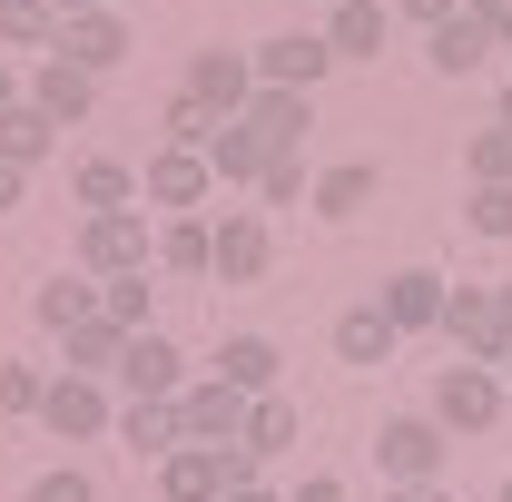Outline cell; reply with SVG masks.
Wrapping results in <instances>:
<instances>
[{"instance_id": "obj_1", "label": "cell", "mask_w": 512, "mask_h": 502, "mask_svg": "<svg viewBox=\"0 0 512 502\" xmlns=\"http://www.w3.org/2000/svg\"><path fill=\"white\" fill-rule=\"evenodd\" d=\"M503 375H493V365H463V355H453L444 375H434V424H444V434H493V424H503Z\"/></svg>"}, {"instance_id": "obj_2", "label": "cell", "mask_w": 512, "mask_h": 502, "mask_svg": "<svg viewBox=\"0 0 512 502\" xmlns=\"http://www.w3.org/2000/svg\"><path fill=\"white\" fill-rule=\"evenodd\" d=\"M444 345L463 355V365H503V355H512V315H503V296H493V286H453Z\"/></svg>"}, {"instance_id": "obj_3", "label": "cell", "mask_w": 512, "mask_h": 502, "mask_svg": "<svg viewBox=\"0 0 512 502\" xmlns=\"http://www.w3.org/2000/svg\"><path fill=\"white\" fill-rule=\"evenodd\" d=\"M444 424H434V414H394V424H384L375 434V463H384V483H394V493H404V483H444Z\"/></svg>"}, {"instance_id": "obj_4", "label": "cell", "mask_w": 512, "mask_h": 502, "mask_svg": "<svg viewBox=\"0 0 512 502\" xmlns=\"http://www.w3.org/2000/svg\"><path fill=\"white\" fill-rule=\"evenodd\" d=\"M138 197H148V207H168V217H207V197H217L207 148H158V158L138 168Z\"/></svg>"}, {"instance_id": "obj_5", "label": "cell", "mask_w": 512, "mask_h": 502, "mask_svg": "<svg viewBox=\"0 0 512 502\" xmlns=\"http://www.w3.org/2000/svg\"><path fill=\"white\" fill-rule=\"evenodd\" d=\"M247 404L256 394H237V384H217L197 365L188 394H178V443H247Z\"/></svg>"}, {"instance_id": "obj_6", "label": "cell", "mask_w": 512, "mask_h": 502, "mask_svg": "<svg viewBox=\"0 0 512 502\" xmlns=\"http://www.w3.org/2000/svg\"><path fill=\"white\" fill-rule=\"evenodd\" d=\"M79 266H89V276H138V266H158V237L138 227V207L79 217Z\"/></svg>"}, {"instance_id": "obj_7", "label": "cell", "mask_w": 512, "mask_h": 502, "mask_svg": "<svg viewBox=\"0 0 512 502\" xmlns=\"http://www.w3.org/2000/svg\"><path fill=\"white\" fill-rule=\"evenodd\" d=\"M40 424L60 443H99L109 424H119V404H109V384L99 375H50V394H40Z\"/></svg>"}, {"instance_id": "obj_8", "label": "cell", "mask_w": 512, "mask_h": 502, "mask_svg": "<svg viewBox=\"0 0 512 502\" xmlns=\"http://www.w3.org/2000/svg\"><path fill=\"white\" fill-rule=\"evenodd\" d=\"M256 89H306L316 99V79L335 69V50H325V30H276V40H256Z\"/></svg>"}, {"instance_id": "obj_9", "label": "cell", "mask_w": 512, "mask_h": 502, "mask_svg": "<svg viewBox=\"0 0 512 502\" xmlns=\"http://www.w3.org/2000/svg\"><path fill=\"white\" fill-rule=\"evenodd\" d=\"M138 50V30H128V10H69L60 20V60H79L89 79H109V69Z\"/></svg>"}, {"instance_id": "obj_10", "label": "cell", "mask_w": 512, "mask_h": 502, "mask_svg": "<svg viewBox=\"0 0 512 502\" xmlns=\"http://www.w3.org/2000/svg\"><path fill=\"white\" fill-rule=\"evenodd\" d=\"M188 99H197V109H217V119H247V99H256V60L207 40V50L188 60Z\"/></svg>"}, {"instance_id": "obj_11", "label": "cell", "mask_w": 512, "mask_h": 502, "mask_svg": "<svg viewBox=\"0 0 512 502\" xmlns=\"http://www.w3.org/2000/svg\"><path fill=\"white\" fill-rule=\"evenodd\" d=\"M266 266H276V227L256 207H227L217 217V286H256Z\"/></svg>"}, {"instance_id": "obj_12", "label": "cell", "mask_w": 512, "mask_h": 502, "mask_svg": "<svg viewBox=\"0 0 512 502\" xmlns=\"http://www.w3.org/2000/svg\"><path fill=\"white\" fill-rule=\"evenodd\" d=\"M384 315H394V335H444V306H453V286L434 276V266H404V276H384Z\"/></svg>"}, {"instance_id": "obj_13", "label": "cell", "mask_w": 512, "mask_h": 502, "mask_svg": "<svg viewBox=\"0 0 512 502\" xmlns=\"http://www.w3.org/2000/svg\"><path fill=\"white\" fill-rule=\"evenodd\" d=\"M119 384H128V394H148V404H178V394H188V355H178V345L148 325V335H128Z\"/></svg>"}, {"instance_id": "obj_14", "label": "cell", "mask_w": 512, "mask_h": 502, "mask_svg": "<svg viewBox=\"0 0 512 502\" xmlns=\"http://www.w3.org/2000/svg\"><path fill=\"white\" fill-rule=\"evenodd\" d=\"M30 109H50L60 128H79L89 109H99V79H89L79 60H60V50H40V60H30Z\"/></svg>"}, {"instance_id": "obj_15", "label": "cell", "mask_w": 512, "mask_h": 502, "mask_svg": "<svg viewBox=\"0 0 512 502\" xmlns=\"http://www.w3.org/2000/svg\"><path fill=\"white\" fill-rule=\"evenodd\" d=\"M69 207H79V217L138 207V168H128V158H69Z\"/></svg>"}, {"instance_id": "obj_16", "label": "cell", "mask_w": 512, "mask_h": 502, "mask_svg": "<svg viewBox=\"0 0 512 502\" xmlns=\"http://www.w3.org/2000/svg\"><path fill=\"white\" fill-rule=\"evenodd\" d=\"M306 207H316L325 227H355V217L375 207V158H335V168H316V188H306Z\"/></svg>"}, {"instance_id": "obj_17", "label": "cell", "mask_w": 512, "mask_h": 502, "mask_svg": "<svg viewBox=\"0 0 512 502\" xmlns=\"http://www.w3.org/2000/svg\"><path fill=\"white\" fill-rule=\"evenodd\" d=\"M207 375L237 384V394H286V355H276L266 335H227V345L207 355Z\"/></svg>"}, {"instance_id": "obj_18", "label": "cell", "mask_w": 512, "mask_h": 502, "mask_svg": "<svg viewBox=\"0 0 512 502\" xmlns=\"http://www.w3.org/2000/svg\"><path fill=\"white\" fill-rule=\"evenodd\" d=\"M394 345H404V335H394V315H384V306H345V315H335V365L375 375V365H394Z\"/></svg>"}, {"instance_id": "obj_19", "label": "cell", "mask_w": 512, "mask_h": 502, "mask_svg": "<svg viewBox=\"0 0 512 502\" xmlns=\"http://www.w3.org/2000/svg\"><path fill=\"white\" fill-rule=\"evenodd\" d=\"M384 30H394V0H335V10H325V50H335V60H375Z\"/></svg>"}, {"instance_id": "obj_20", "label": "cell", "mask_w": 512, "mask_h": 502, "mask_svg": "<svg viewBox=\"0 0 512 502\" xmlns=\"http://www.w3.org/2000/svg\"><path fill=\"white\" fill-rule=\"evenodd\" d=\"M424 60H434V79H473V69L493 60V30L473 10H453L444 30H424Z\"/></svg>"}, {"instance_id": "obj_21", "label": "cell", "mask_w": 512, "mask_h": 502, "mask_svg": "<svg viewBox=\"0 0 512 502\" xmlns=\"http://www.w3.org/2000/svg\"><path fill=\"white\" fill-rule=\"evenodd\" d=\"M30 315H40L50 335L89 325V315H99V276H89V266H69V276H40V286H30Z\"/></svg>"}, {"instance_id": "obj_22", "label": "cell", "mask_w": 512, "mask_h": 502, "mask_svg": "<svg viewBox=\"0 0 512 502\" xmlns=\"http://www.w3.org/2000/svg\"><path fill=\"white\" fill-rule=\"evenodd\" d=\"M158 502H227V473H217V443H178L158 463Z\"/></svg>"}, {"instance_id": "obj_23", "label": "cell", "mask_w": 512, "mask_h": 502, "mask_svg": "<svg viewBox=\"0 0 512 502\" xmlns=\"http://www.w3.org/2000/svg\"><path fill=\"white\" fill-rule=\"evenodd\" d=\"M119 355H128V325H109V315H89V325H69L60 335V375H119Z\"/></svg>"}, {"instance_id": "obj_24", "label": "cell", "mask_w": 512, "mask_h": 502, "mask_svg": "<svg viewBox=\"0 0 512 502\" xmlns=\"http://www.w3.org/2000/svg\"><path fill=\"white\" fill-rule=\"evenodd\" d=\"M247 128L266 138V148H306V128H316V99H306V89H256V99H247Z\"/></svg>"}, {"instance_id": "obj_25", "label": "cell", "mask_w": 512, "mask_h": 502, "mask_svg": "<svg viewBox=\"0 0 512 502\" xmlns=\"http://www.w3.org/2000/svg\"><path fill=\"white\" fill-rule=\"evenodd\" d=\"M109 434H119L128 453H148V463H168V453H178V404H148V394H128Z\"/></svg>"}, {"instance_id": "obj_26", "label": "cell", "mask_w": 512, "mask_h": 502, "mask_svg": "<svg viewBox=\"0 0 512 502\" xmlns=\"http://www.w3.org/2000/svg\"><path fill=\"white\" fill-rule=\"evenodd\" d=\"M158 266L168 276H217V217H168L158 227Z\"/></svg>"}, {"instance_id": "obj_27", "label": "cell", "mask_w": 512, "mask_h": 502, "mask_svg": "<svg viewBox=\"0 0 512 502\" xmlns=\"http://www.w3.org/2000/svg\"><path fill=\"white\" fill-rule=\"evenodd\" d=\"M0 158L50 168V158H60V119H50V109H30V99H20V109H0Z\"/></svg>"}, {"instance_id": "obj_28", "label": "cell", "mask_w": 512, "mask_h": 502, "mask_svg": "<svg viewBox=\"0 0 512 502\" xmlns=\"http://www.w3.org/2000/svg\"><path fill=\"white\" fill-rule=\"evenodd\" d=\"M266 158H276V148H266L247 119H227L217 138H207V168H217V188H256V168H266Z\"/></svg>"}, {"instance_id": "obj_29", "label": "cell", "mask_w": 512, "mask_h": 502, "mask_svg": "<svg viewBox=\"0 0 512 502\" xmlns=\"http://www.w3.org/2000/svg\"><path fill=\"white\" fill-rule=\"evenodd\" d=\"M0 50H60V10L50 0H0Z\"/></svg>"}, {"instance_id": "obj_30", "label": "cell", "mask_w": 512, "mask_h": 502, "mask_svg": "<svg viewBox=\"0 0 512 502\" xmlns=\"http://www.w3.org/2000/svg\"><path fill=\"white\" fill-rule=\"evenodd\" d=\"M463 178H473V188H512V128L503 119L463 138Z\"/></svg>"}, {"instance_id": "obj_31", "label": "cell", "mask_w": 512, "mask_h": 502, "mask_svg": "<svg viewBox=\"0 0 512 502\" xmlns=\"http://www.w3.org/2000/svg\"><path fill=\"white\" fill-rule=\"evenodd\" d=\"M296 443V394H256L247 404V453L266 463V453H286Z\"/></svg>"}, {"instance_id": "obj_32", "label": "cell", "mask_w": 512, "mask_h": 502, "mask_svg": "<svg viewBox=\"0 0 512 502\" xmlns=\"http://www.w3.org/2000/svg\"><path fill=\"white\" fill-rule=\"evenodd\" d=\"M306 188H316V168H306V148H276V158L256 168V197H266V207H296Z\"/></svg>"}, {"instance_id": "obj_33", "label": "cell", "mask_w": 512, "mask_h": 502, "mask_svg": "<svg viewBox=\"0 0 512 502\" xmlns=\"http://www.w3.org/2000/svg\"><path fill=\"white\" fill-rule=\"evenodd\" d=\"M99 315L128 325V335H148V266L138 276H99Z\"/></svg>"}, {"instance_id": "obj_34", "label": "cell", "mask_w": 512, "mask_h": 502, "mask_svg": "<svg viewBox=\"0 0 512 502\" xmlns=\"http://www.w3.org/2000/svg\"><path fill=\"white\" fill-rule=\"evenodd\" d=\"M40 394H50V375H40V365L0 355V414H10V424H20V414H40Z\"/></svg>"}, {"instance_id": "obj_35", "label": "cell", "mask_w": 512, "mask_h": 502, "mask_svg": "<svg viewBox=\"0 0 512 502\" xmlns=\"http://www.w3.org/2000/svg\"><path fill=\"white\" fill-rule=\"evenodd\" d=\"M463 227L493 237V247H512V188H473V197H463Z\"/></svg>"}, {"instance_id": "obj_36", "label": "cell", "mask_w": 512, "mask_h": 502, "mask_svg": "<svg viewBox=\"0 0 512 502\" xmlns=\"http://www.w3.org/2000/svg\"><path fill=\"white\" fill-rule=\"evenodd\" d=\"M158 128H168V148H207V138H217L227 119H217V109H197L188 89H178V99H168V119H158Z\"/></svg>"}, {"instance_id": "obj_37", "label": "cell", "mask_w": 512, "mask_h": 502, "mask_svg": "<svg viewBox=\"0 0 512 502\" xmlns=\"http://www.w3.org/2000/svg\"><path fill=\"white\" fill-rule=\"evenodd\" d=\"M30 502H99V483H89L79 463H50V473L30 483Z\"/></svg>"}, {"instance_id": "obj_38", "label": "cell", "mask_w": 512, "mask_h": 502, "mask_svg": "<svg viewBox=\"0 0 512 502\" xmlns=\"http://www.w3.org/2000/svg\"><path fill=\"white\" fill-rule=\"evenodd\" d=\"M463 0H394V20H414V30H444Z\"/></svg>"}, {"instance_id": "obj_39", "label": "cell", "mask_w": 512, "mask_h": 502, "mask_svg": "<svg viewBox=\"0 0 512 502\" xmlns=\"http://www.w3.org/2000/svg\"><path fill=\"white\" fill-rule=\"evenodd\" d=\"M463 10H473V20L493 30V50H512V0H463Z\"/></svg>"}, {"instance_id": "obj_40", "label": "cell", "mask_w": 512, "mask_h": 502, "mask_svg": "<svg viewBox=\"0 0 512 502\" xmlns=\"http://www.w3.org/2000/svg\"><path fill=\"white\" fill-rule=\"evenodd\" d=\"M20 197H30V168H20V158H0V217H10Z\"/></svg>"}, {"instance_id": "obj_41", "label": "cell", "mask_w": 512, "mask_h": 502, "mask_svg": "<svg viewBox=\"0 0 512 502\" xmlns=\"http://www.w3.org/2000/svg\"><path fill=\"white\" fill-rule=\"evenodd\" d=\"M286 502H345V483H335V473H306V483H296Z\"/></svg>"}, {"instance_id": "obj_42", "label": "cell", "mask_w": 512, "mask_h": 502, "mask_svg": "<svg viewBox=\"0 0 512 502\" xmlns=\"http://www.w3.org/2000/svg\"><path fill=\"white\" fill-rule=\"evenodd\" d=\"M20 99H30V79H20V69L0 60V109H20Z\"/></svg>"}, {"instance_id": "obj_43", "label": "cell", "mask_w": 512, "mask_h": 502, "mask_svg": "<svg viewBox=\"0 0 512 502\" xmlns=\"http://www.w3.org/2000/svg\"><path fill=\"white\" fill-rule=\"evenodd\" d=\"M394 502H453V483H404Z\"/></svg>"}, {"instance_id": "obj_44", "label": "cell", "mask_w": 512, "mask_h": 502, "mask_svg": "<svg viewBox=\"0 0 512 502\" xmlns=\"http://www.w3.org/2000/svg\"><path fill=\"white\" fill-rule=\"evenodd\" d=\"M227 502H286V493H266V483H247V493H227Z\"/></svg>"}, {"instance_id": "obj_45", "label": "cell", "mask_w": 512, "mask_h": 502, "mask_svg": "<svg viewBox=\"0 0 512 502\" xmlns=\"http://www.w3.org/2000/svg\"><path fill=\"white\" fill-rule=\"evenodd\" d=\"M493 119H503V128H512V79H503V99H493Z\"/></svg>"}, {"instance_id": "obj_46", "label": "cell", "mask_w": 512, "mask_h": 502, "mask_svg": "<svg viewBox=\"0 0 512 502\" xmlns=\"http://www.w3.org/2000/svg\"><path fill=\"white\" fill-rule=\"evenodd\" d=\"M50 10H60V20H69V10H89V0H50Z\"/></svg>"}, {"instance_id": "obj_47", "label": "cell", "mask_w": 512, "mask_h": 502, "mask_svg": "<svg viewBox=\"0 0 512 502\" xmlns=\"http://www.w3.org/2000/svg\"><path fill=\"white\" fill-rule=\"evenodd\" d=\"M493 375H503V394H512V355H503V365H493Z\"/></svg>"}, {"instance_id": "obj_48", "label": "cell", "mask_w": 512, "mask_h": 502, "mask_svg": "<svg viewBox=\"0 0 512 502\" xmlns=\"http://www.w3.org/2000/svg\"><path fill=\"white\" fill-rule=\"evenodd\" d=\"M89 10H128V0H89Z\"/></svg>"}, {"instance_id": "obj_49", "label": "cell", "mask_w": 512, "mask_h": 502, "mask_svg": "<svg viewBox=\"0 0 512 502\" xmlns=\"http://www.w3.org/2000/svg\"><path fill=\"white\" fill-rule=\"evenodd\" d=\"M493 296H503V315H512V286H493Z\"/></svg>"}, {"instance_id": "obj_50", "label": "cell", "mask_w": 512, "mask_h": 502, "mask_svg": "<svg viewBox=\"0 0 512 502\" xmlns=\"http://www.w3.org/2000/svg\"><path fill=\"white\" fill-rule=\"evenodd\" d=\"M503 502H512V483H503Z\"/></svg>"}, {"instance_id": "obj_51", "label": "cell", "mask_w": 512, "mask_h": 502, "mask_svg": "<svg viewBox=\"0 0 512 502\" xmlns=\"http://www.w3.org/2000/svg\"><path fill=\"white\" fill-rule=\"evenodd\" d=\"M325 10H335V0H325Z\"/></svg>"}]
</instances>
